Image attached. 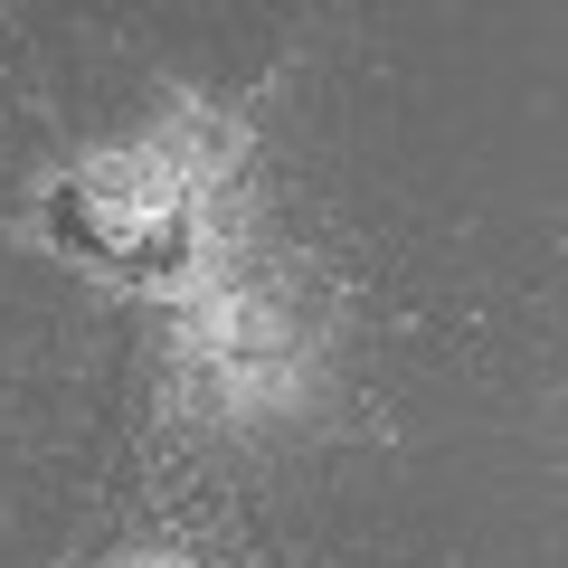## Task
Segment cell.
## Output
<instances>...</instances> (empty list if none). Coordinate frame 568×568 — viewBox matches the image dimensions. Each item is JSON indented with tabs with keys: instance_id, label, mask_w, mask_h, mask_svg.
<instances>
[{
	"instance_id": "obj_1",
	"label": "cell",
	"mask_w": 568,
	"mask_h": 568,
	"mask_svg": "<svg viewBox=\"0 0 568 568\" xmlns=\"http://www.w3.org/2000/svg\"><path fill=\"white\" fill-rule=\"evenodd\" d=\"M114 568H190V549H171V540H142V549H123Z\"/></svg>"
}]
</instances>
